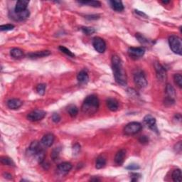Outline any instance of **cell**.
Returning <instances> with one entry per match:
<instances>
[{
  "label": "cell",
  "instance_id": "6da1fadb",
  "mask_svg": "<svg viewBox=\"0 0 182 182\" xmlns=\"http://www.w3.org/2000/svg\"><path fill=\"white\" fill-rule=\"evenodd\" d=\"M112 66L115 81L121 85L127 84V76L125 73L121 59L118 56H113L112 58Z\"/></svg>",
  "mask_w": 182,
  "mask_h": 182
},
{
  "label": "cell",
  "instance_id": "7a4b0ae2",
  "mask_svg": "<svg viewBox=\"0 0 182 182\" xmlns=\"http://www.w3.org/2000/svg\"><path fill=\"white\" fill-rule=\"evenodd\" d=\"M81 108L83 113L89 114V115L95 114L99 108L98 97L94 95L88 96L84 101Z\"/></svg>",
  "mask_w": 182,
  "mask_h": 182
},
{
  "label": "cell",
  "instance_id": "3957f363",
  "mask_svg": "<svg viewBox=\"0 0 182 182\" xmlns=\"http://www.w3.org/2000/svg\"><path fill=\"white\" fill-rule=\"evenodd\" d=\"M169 44L170 49L174 53L181 55L182 42L181 38L177 36H171L169 38Z\"/></svg>",
  "mask_w": 182,
  "mask_h": 182
},
{
  "label": "cell",
  "instance_id": "277c9868",
  "mask_svg": "<svg viewBox=\"0 0 182 182\" xmlns=\"http://www.w3.org/2000/svg\"><path fill=\"white\" fill-rule=\"evenodd\" d=\"M142 129V125L140 122H133L127 124L124 129V133L126 135H133L138 133Z\"/></svg>",
  "mask_w": 182,
  "mask_h": 182
},
{
  "label": "cell",
  "instance_id": "5b68a950",
  "mask_svg": "<svg viewBox=\"0 0 182 182\" xmlns=\"http://www.w3.org/2000/svg\"><path fill=\"white\" fill-rule=\"evenodd\" d=\"M134 81L138 88H143L147 85V81L142 70H137L134 74Z\"/></svg>",
  "mask_w": 182,
  "mask_h": 182
},
{
  "label": "cell",
  "instance_id": "8992f818",
  "mask_svg": "<svg viewBox=\"0 0 182 182\" xmlns=\"http://www.w3.org/2000/svg\"><path fill=\"white\" fill-rule=\"evenodd\" d=\"M46 115V113L44 110H35L27 115V118L31 122H37L44 119Z\"/></svg>",
  "mask_w": 182,
  "mask_h": 182
},
{
  "label": "cell",
  "instance_id": "52a82bcc",
  "mask_svg": "<svg viewBox=\"0 0 182 182\" xmlns=\"http://www.w3.org/2000/svg\"><path fill=\"white\" fill-rule=\"evenodd\" d=\"M93 46L95 51L98 53H102L106 50V44L102 38L100 37H95L93 40Z\"/></svg>",
  "mask_w": 182,
  "mask_h": 182
},
{
  "label": "cell",
  "instance_id": "ba28073f",
  "mask_svg": "<svg viewBox=\"0 0 182 182\" xmlns=\"http://www.w3.org/2000/svg\"><path fill=\"white\" fill-rule=\"evenodd\" d=\"M145 50L142 47H131L128 49L129 56L133 59H138L144 56Z\"/></svg>",
  "mask_w": 182,
  "mask_h": 182
},
{
  "label": "cell",
  "instance_id": "9c48e42d",
  "mask_svg": "<svg viewBox=\"0 0 182 182\" xmlns=\"http://www.w3.org/2000/svg\"><path fill=\"white\" fill-rule=\"evenodd\" d=\"M154 66H155L156 76H157L159 81H160L161 82L166 81V80H167V75L165 68L159 63H156Z\"/></svg>",
  "mask_w": 182,
  "mask_h": 182
},
{
  "label": "cell",
  "instance_id": "30bf717a",
  "mask_svg": "<svg viewBox=\"0 0 182 182\" xmlns=\"http://www.w3.org/2000/svg\"><path fill=\"white\" fill-rule=\"evenodd\" d=\"M29 3V1L26 0H20L18 1L16 4L15 8H14V12L15 13H21L23 11L26 10V7Z\"/></svg>",
  "mask_w": 182,
  "mask_h": 182
},
{
  "label": "cell",
  "instance_id": "8fae6325",
  "mask_svg": "<svg viewBox=\"0 0 182 182\" xmlns=\"http://www.w3.org/2000/svg\"><path fill=\"white\" fill-rule=\"evenodd\" d=\"M54 140H55V137H54V135L51 133H48L46 135H45L43 136L42 140V144L45 147H51L54 142Z\"/></svg>",
  "mask_w": 182,
  "mask_h": 182
},
{
  "label": "cell",
  "instance_id": "7c38bea8",
  "mask_svg": "<svg viewBox=\"0 0 182 182\" xmlns=\"http://www.w3.org/2000/svg\"><path fill=\"white\" fill-rule=\"evenodd\" d=\"M126 150L123 149L117 152L115 157V161L117 165H122L124 163L125 159L126 157Z\"/></svg>",
  "mask_w": 182,
  "mask_h": 182
},
{
  "label": "cell",
  "instance_id": "4fadbf2b",
  "mask_svg": "<svg viewBox=\"0 0 182 182\" xmlns=\"http://www.w3.org/2000/svg\"><path fill=\"white\" fill-rule=\"evenodd\" d=\"M106 104L109 110L113 112H115L119 108V102L117 100L114 98H108L106 101Z\"/></svg>",
  "mask_w": 182,
  "mask_h": 182
},
{
  "label": "cell",
  "instance_id": "5bb4252c",
  "mask_svg": "<svg viewBox=\"0 0 182 182\" xmlns=\"http://www.w3.org/2000/svg\"><path fill=\"white\" fill-rule=\"evenodd\" d=\"M72 167L73 166L70 162H63L58 166L57 169L61 174H66L71 170Z\"/></svg>",
  "mask_w": 182,
  "mask_h": 182
},
{
  "label": "cell",
  "instance_id": "9a60e30c",
  "mask_svg": "<svg viewBox=\"0 0 182 182\" xmlns=\"http://www.w3.org/2000/svg\"><path fill=\"white\" fill-rule=\"evenodd\" d=\"M6 104H7L8 108L10 109H11V110H17V109L19 108L22 105L23 102L19 99L14 98L9 100Z\"/></svg>",
  "mask_w": 182,
  "mask_h": 182
},
{
  "label": "cell",
  "instance_id": "2e32d148",
  "mask_svg": "<svg viewBox=\"0 0 182 182\" xmlns=\"http://www.w3.org/2000/svg\"><path fill=\"white\" fill-rule=\"evenodd\" d=\"M29 14H30V13H29V11L28 10H26V11H23V12L21 13H15L13 14H11L12 16V18L15 17V20H17V21H24V20L26 19L27 18L29 17Z\"/></svg>",
  "mask_w": 182,
  "mask_h": 182
},
{
  "label": "cell",
  "instance_id": "e0dca14e",
  "mask_svg": "<svg viewBox=\"0 0 182 182\" xmlns=\"http://www.w3.org/2000/svg\"><path fill=\"white\" fill-rule=\"evenodd\" d=\"M110 4L113 10L117 11V12H120V11H122L124 10L123 4H122V2L121 1L113 0V1L110 2Z\"/></svg>",
  "mask_w": 182,
  "mask_h": 182
},
{
  "label": "cell",
  "instance_id": "ac0fdd59",
  "mask_svg": "<svg viewBox=\"0 0 182 182\" xmlns=\"http://www.w3.org/2000/svg\"><path fill=\"white\" fill-rule=\"evenodd\" d=\"M51 54V52L49 51H36L35 53H32L29 54L28 56L31 58H44V57L48 56Z\"/></svg>",
  "mask_w": 182,
  "mask_h": 182
},
{
  "label": "cell",
  "instance_id": "d6986e66",
  "mask_svg": "<svg viewBox=\"0 0 182 182\" xmlns=\"http://www.w3.org/2000/svg\"><path fill=\"white\" fill-rule=\"evenodd\" d=\"M77 79L81 83H86L89 80V76L85 70H81L77 76Z\"/></svg>",
  "mask_w": 182,
  "mask_h": 182
},
{
  "label": "cell",
  "instance_id": "ffe728a7",
  "mask_svg": "<svg viewBox=\"0 0 182 182\" xmlns=\"http://www.w3.org/2000/svg\"><path fill=\"white\" fill-rule=\"evenodd\" d=\"M144 123L146 124L148 127H150V128H154V127L155 126L156 124V120L154 117H152V115H146L144 118Z\"/></svg>",
  "mask_w": 182,
  "mask_h": 182
},
{
  "label": "cell",
  "instance_id": "44dd1931",
  "mask_svg": "<svg viewBox=\"0 0 182 182\" xmlns=\"http://www.w3.org/2000/svg\"><path fill=\"white\" fill-rule=\"evenodd\" d=\"M166 93H167V97L172 100H174L176 97V93H175L174 88L173 86L170 84H167V87H166Z\"/></svg>",
  "mask_w": 182,
  "mask_h": 182
},
{
  "label": "cell",
  "instance_id": "7402d4cb",
  "mask_svg": "<svg viewBox=\"0 0 182 182\" xmlns=\"http://www.w3.org/2000/svg\"><path fill=\"white\" fill-rule=\"evenodd\" d=\"M10 55L14 58H22L24 56V52L20 49L14 48L10 51Z\"/></svg>",
  "mask_w": 182,
  "mask_h": 182
},
{
  "label": "cell",
  "instance_id": "603a6c76",
  "mask_svg": "<svg viewBox=\"0 0 182 182\" xmlns=\"http://www.w3.org/2000/svg\"><path fill=\"white\" fill-rule=\"evenodd\" d=\"M106 164V159L104 156H100L96 159V162H95V167L96 169H100L103 168Z\"/></svg>",
  "mask_w": 182,
  "mask_h": 182
},
{
  "label": "cell",
  "instance_id": "cb8c5ba5",
  "mask_svg": "<svg viewBox=\"0 0 182 182\" xmlns=\"http://www.w3.org/2000/svg\"><path fill=\"white\" fill-rule=\"evenodd\" d=\"M67 112L72 117H74L78 115V109L75 105H70L67 108Z\"/></svg>",
  "mask_w": 182,
  "mask_h": 182
},
{
  "label": "cell",
  "instance_id": "d4e9b609",
  "mask_svg": "<svg viewBox=\"0 0 182 182\" xmlns=\"http://www.w3.org/2000/svg\"><path fill=\"white\" fill-rule=\"evenodd\" d=\"M172 177L173 181H175V182H180V181H181L182 179H181V170L179 169H175L172 173Z\"/></svg>",
  "mask_w": 182,
  "mask_h": 182
},
{
  "label": "cell",
  "instance_id": "484cf974",
  "mask_svg": "<svg viewBox=\"0 0 182 182\" xmlns=\"http://www.w3.org/2000/svg\"><path fill=\"white\" fill-rule=\"evenodd\" d=\"M78 2L80 4L88 5L93 7H100L101 6V3L98 1H80Z\"/></svg>",
  "mask_w": 182,
  "mask_h": 182
},
{
  "label": "cell",
  "instance_id": "4316f807",
  "mask_svg": "<svg viewBox=\"0 0 182 182\" xmlns=\"http://www.w3.org/2000/svg\"><path fill=\"white\" fill-rule=\"evenodd\" d=\"M1 162L4 165L7 166H14V163L10 158L6 157V156H2L1 157Z\"/></svg>",
  "mask_w": 182,
  "mask_h": 182
},
{
  "label": "cell",
  "instance_id": "83f0119b",
  "mask_svg": "<svg viewBox=\"0 0 182 182\" xmlns=\"http://www.w3.org/2000/svg\"><path fill=\"white\" fill-rule=\"evenodd\" d=\"M174 80L175 83L179 86V88L182 87V76L181 74L176 73L174 76Z\"/></svg>",
  "mask_w": 182,
  "mask_h": 182
},
{
  "label": "cell",
  "instance_id": "f1b7e54d",
  "mask_svg": "<svg viewBox=\"0 0 182 182\" xmlns=\"http://www.w3.org/2000/svg\"><path fill=\"white\" fill-rule=\"evenodd\" d=\"M46 86L45 84H38L36 87V92L38 93V95H44L46 90Z\"/></svg>",
  "mask_w": 182,
  "mask_h": 182
},
{
  "label": "cell",
  "instance_id": "f546056e",
  "mask_svg": "<svg viewBox=\"0 0 182 182\" xmlns=\"http://www.w3.org/2000/svg\"><path fill=\"white\" fill-rule=\"evenodd\" d=\"M82 31L86 35H91V34H94L95 32V30L92 27H82L81 28Z\"/></svg>",
  "mask_w": 182,
  "mask_h": 182
},
{
  "label": "cell",
  "instance_id": "4dcf8cb0",
  "mask_svg": "<svg viewBox=\"0 0 182 182\" xmlns=\"http://www.w3.org/2000/svg\"><path fill=\"white\" fill-rule=\"evenodd\" d=\"M59 50H60V51L61 52H63V53L66 54V55L68 56H70V57H75L74 53H73L72 52L70 51L69 49H67V48H65L64 46H59Z\"/></svg>",
  "mask_w": 182,
  "mask_h": 182
},
{
  "label": "cell",
  "instance_id": "1f68e13d",
  "mask_svg": "<svg viewBox=\"0 0 182 182\" xmlns=\"http://www.w3.org/2000/svg\"><path fill=\"white\" fill-rule=\"evenodd\" d=\"M14 26L13 24H4V25H2L0 26V30L2 31H10L12 30L14 28Z\"/></svg>",
  "mask_w": 182,
  "mask_h": 182
},
{
  "label": "cell",
  "instance_id": "d6a6232c",
  "mask_svg": "<svg viewBox=\"0 0 182 182\" xmlns=\"http://www.w3.org/2000/svg\"><path fill=\"white\" fill-rule=\"evenodd\" d=\"M60 150L61 149H59V148H56L55 149L53 150V152H52V154H51V157H52V159H53V160H56V159L58 158L59 152H60Z\"/></svg>",
  "mask_w": 182,
  "mask_h": 182
},
{
  "label": "cell",
  "instance_id": "836d02e7",
  "mask_svg": "<svg viewBox=\"0 0 182 182\" xmlns=\"http://www.w3.org/2000/svg\"><path fill=\"white\" fill-rule=\"evenodd\" d=\"M52 120H53V122H55V123H58L61 120L60 115L58 113H53V115H52Z\"/></svg>",
  "mask_w": 182,
  "mask_h": 182
},
{
  "label": "cell",
  "instance_id": "e575fe53",
  "mask_svg": "<svg viewBox=\"0 0 182 182\" xmlns=\"http://www.w3.org/2000/svg\"><path fill=\"white\" fill-rule=\"evenodd\" d=\"M127 169L129 170H136L140 169V166L138 164H129L126 167Z\"/></svg>",
  "mask_w": 182,
  "mask_h": 182
},
{
  "label": "cell",
  "instance_id": "d590c367",
  "mask_svg": "<svg viewBox=\"0 0 182 182\" xmlns=\"http://www.w3.org/2000/svg\"><path fill=\"white\" fill-rule=\"evenodd\" d=\"M140 142L142 143V144H147L148 142H149V139L147 138L146 136H142L140 138Z\"/></svg>",
  "mask_w": 182,
  "mask_h": 182
},
{
  "label": "cell",
  "instance_id": "8d00e7d4",
  "mask_svg": "<svg viewBox=\"0 0 182 182\" xmlns=\"http://www.w3.org/2000/svg\"><path fill=\"white\" fill-rule=\"evenodd\" d=\"M175 150H176V152H178V153H180L181 151V142H179L178 144H176V146H175Z\"/></svg>",
  "mask_w": 182,
  "mask_h": 182
},
{
  "label": "cell",
  "instance_id": "74e56055",
  "mask_svg": "<svg viewBox=\"0 0 182 182\" xmlns=\"http://www.w3.org/2000/svg\"><path fill=\"white\" fill-rule=\"evenodd\" d=\"M73 149H74V150H76V152H78L79 150L81 149V147H80L78 144H75V145H74Z\"/></svg>",
  "mask_w": 182,
  "mask_h": 182
},
{
  "label": "cell",
  "instance_id": "f35d334b",
  "mask_svg": "<svg viewBox=\"0 0 182 182\" xmlns=\"http://www.w3.org/2000/svg\"><path fill=\"white\" fill-rule=\"evenodd\" d=\"M162 3H164V4H168V3H169V1H163L162 2Z\"/></svg>",
  "mask_w": 182,
  "mask_h": 182
}]
</instances>
